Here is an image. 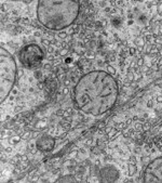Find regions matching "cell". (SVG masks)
I'll list each match as a JSON object with an SVG mask.
<instances>
[{"mask_svg": "<svg viewBox=\"0 0 162 183\" xmlns=\"http://www.w3.org/2000/svg\"><path fill=\"white\" fill-rule=\"evenodd\" d=\"M80 10V0H39L37 19L48 29L61 31L76 21Z\"/></svg>", "mask_w": 162, "mask_h": 183, "instance_id": "cell-2", "label": "cell"}, {"mask_svg": "<svg viewBox=\"0 0 162 183\" xmlns=\"http://www.w3.org/2000/svg\"><path fill=\"white\" fill-rule=\"evenodd\" d=\"M36 146H37L38 150L43 152V153L51 152V151L54 148V146H55V140H54L52 136L44 134V136H41L37 140Z\"/></svg>", "mask_w": 162, "mask_h": 183, "instance_id": "cell-6", "label": "cell"}, {"mask_svg": "<svg viewBox=\"0 0 162 183\" xmlns=\"http://www.w3.org/2000/svg\"><path fill=\"white\" fill-rule=\"evenodd\" d=\"M99 178H101V181H104V182L117 181L119 178V172L113 166H105L99 171Z\"/></svg>", "mask_w": 162, "mask_h": 183, "instance_id": "cell-7", "label": "cell"}, {"mask_svg": "<svg viewBox=\"0 0 162 183\" xmlns=\"http://www.w3.org/2000/svg\"><path fill=\"white\" fill-rule=\"evenodd\" d=\"M145 182H162V156L148 164L144 171Z\"/></svg>", "mask_w": 162, "mask_h": 183, "instance_id": "cell-5", "label": "cell"}, {"mask_svg": "<svg viewBox=\"0 0 162 183\" xmlns=\"http://www.w3.org/2000/svg\"><path fill=\"white\" fill-rule=\"evenodd\" d=\"M16 78V62L5 48L0 50V93L1 101H5L14 86Z\"/></svg>", "mask_w": 162, "mask_h": 183, "instance_id": "cell-3", "label": "cell"}, {"mask_svg": "<svg viewBox=\"0 0 162 183\" xmlns=\"http://www.w3.org/2000/svg\"><path fill=\"white\" fill-rule=\"evenodd\" d=\"M43 58H44L43 50L36 43L24 46L19 53V59L22 65L29 69L38 67L43 61Z\"/></svg>", "mask_w": 162, "mask_h": 183, "instance_id": "cell-4", "label": "cell"}, {"mask_svg": "<svg viewBox=\"0 0 162 183\" xmlns=\"http://www.w3.org/2000/svg\"><path fill=\"white\" fill-rule=\"evenodd\" d=\"M70 181L75 182L76 179L73 176H65V177H62V178L59 179V182H70Z\"/></svg>", "mask_w": 162, "mask_h": 183, "instance_id": "cell-8", "label": "cell"}, {"mask_svg": "<svg viewBox=\"0 0 162 183\" xmlns=\"http://www.w3.org/2000/svg\"><path fill=\"white\" fill-rule=\"evenodd\" d=\"M118 99V84L105 70H94L80 78L75 87L77 107L85 114L98 116L110 110Z\"/></svg>", "mask_w": 162, "mask_h": 183, "instance_id": "cell-1", "label": "cell"}]
</instances>
